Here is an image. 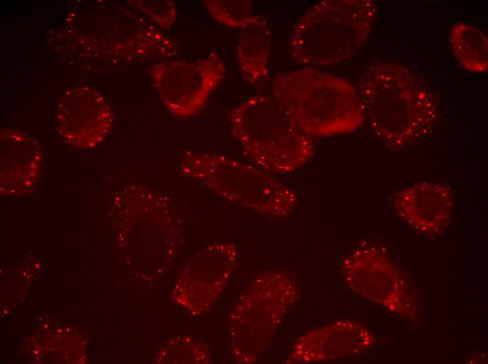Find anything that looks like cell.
Instances as JSON below:
<instances>
[{"instance_id":"8fae6325","label":"cell","mask_w":488,"mask_h":364,"mask_svg":"<svg viewBox=\"0 0 488 364\" xmlns=\"http://www.w3.org/2000/svg\"><path fill=\"white\" fill-rule=\"evenodd\" d=\"M375 342L376 337L364 325L349 319L337 320L299 337L284 363L309 364L348 358L365 352Z\"/></svg>"},{"instance_id":"e0dca14e","label":"cell","mask_w":488,"mask_h":364,"mask_svg":"<svg viewBox=\"0 0 488 364\" xmlns=\"http://www.w3.org/2000/svg\"><path fill=\"white\" fill-rule=\"evenodd\" d=\"M201 2L216 21L229 27L241 28L253 15L250 0H203Z\"/></svg>"},{"instance_id":"30bf717a","label":"cell","mask_w":488,"mask_h":364,"mask_svg":"<svg viewBox=\"0 0 488 364\" xmlns=\"http://www.w3.org/2000/svg\"><path fill=\"white\" fill-rule=\"evenodd\" d=\"M55 113L60 138L82 149L99 145L109 133L114 120L104 96L87 85L65 90L56 104Z\"/></svg>"},{"instance_id":"2e32d148","label":"cell","mask_w":488,"mask_h":364,"mask_svg":"<svg viewBox=\"0 0 488 364\" xmlns=\"http://www.w3.org/2000/svg\"><path fill=\"white\" fill-rule=\"evenodd\" d=\"M163 350L162 363H208L211 359L208 346L189 336L172 338Z\"/></svg>"},{"instance_id":"4fadbf2b","label":"cell","mask_w":488,"mask_h":364,"mask_svg":"<svg viewBox=\"0 0 488 364\" xmlns=\"http://www.w3.org/2000/svg\"><path fill=\"white\" fill-rule=\"evenodd\" d=\"M1 191L26 193L37 181L43 164L39 141L22 131L3 128L0 132Z\"/></svg>"},{"instance_id":"8992f818","label":"cell","mask_w":488,"mask_h":364,"mask_svg":"<svg viewBox=\"0 0 488 364\" xmlns=\"http://www.w3.org/2000/svg\"><path fill=\"white\" fill-rule=\"evenodd\" d=\"M300 294L296 280L282 270H265L250 282L229 316L230 348L238 363L252 364L261 358Z\"/></svg>"},{"instance_id":"ba28073f","label":"cell","mask_w":488,"mask_h":364,"mask_svg":"<svg viewBox=\"0 0 488 364\" xmlns=\"http://www.w3.org/2000/svg\"><path fill=\"white\" fill-rule=\"evenodd\" d=\"M149 75L167 110L185 119L197 115L225 80L226 69L215 52L196 61L170 60L152 65Z\"/></svg>"},{"instance_id":"5bb4252c","label":"cell","mask_w":488,"mask_h":364,"mask_svg":"<svg viewBox=\"0 0 488 364\" xmlns=\"http://www.w3.org/2000/svg\"><path fill=\"white\" fill-rule=\"evenodd\" d=\"M271 32L266 20L252 15L240 28L236 48L237 62L245 81L252 85L262 84L269 74Z\"/></svg>"},{"instance_id":"9c48e42d","label":"cell","mask_w":488,"mask_h":364,"mask_svg":"<svg viewBox=\"0 0 488 364\" xmlns=\"http://www.w3.org/2000/svg\"><path fill=\"white\" fill-rule=\"evenodd\" d=\"M237 256V247L232 243L205 246L181 270L171 298L194 314L207 312L229 280Z\"/></svg>"},{"instance_id":"52a82bcc","label":"cell","mask_w":488,"mask_h":364,"mask_svg":"<svg viewBox=\"0 0 488 364\" xmlns=\"http://www.w3.org/2000/svg\"><path fill=\"white\" fill-rule=\"evenodd\" d=\"M341 273L355 293L407 321L420 316L416 293L390 258L379 248L362 244L342 260Z\"/></svg>"},{"instance_id":"7c38bea8","label":"cell","mask_w":488,"mask_h":364,"mask_svg":"<svg viewBox=\"0 0 488 364\" xmlns=\"http://www.w3.org/2000/svg\"><path fill=\"white\" fill-rule=\"evenodd\" d=\"M393 205L399 216L414 230L435 236L448 225L454 201L446 186L420 182L398 191Z\"/></svg>"},{"instance_id":"3957f363","label":"cell","mask_w":488,"mask_h":364,"mask_svg":"<svg viewBox=\"0 0 488 364\" xmlns=\"http://www.w3.org/2000/svg\"><path fill=\"white\" fill-rule=\"evenodd\" d=\"M227 118L244 155L263 170L291 173L314 153L311 137L275 99L252 96L230 110Z\"/></svg>"},{"instance_id":"6da1fadb","label":"cell","mask_w":488,"mask_h":364,"mask_svg":"<svg viewBox=\"0 0 488 364\" xmlns=\"http://www.w3.org/2000/svg\"><path fill=\"white\" fill-rule=\"evenodd\" d=\"M358 92L370 128L386 146L397 150L430 134L439 117L431 90L408 67L375 61L358 80Z\"/></svg>"},{"instance_id":"7a4b0ae2","label":"cell","mask_w":488,"mask_h":364,"mask_svg":"<svg viewBox=\"0 0 488 364\" xmlns=\"http://www.w3.org/2000/svg\"><path fill=\"white\" fill-rule=\"evenodd\" d=\"M272 92L289 118L310 137L351 132L365 120L358 90L342 78L313 68L277 74Z\"/></svg>"},{"instance_id":"9a60e30c","label":"cell","mask_w":488,"mask_h":364,"mask_svg":"<svg viewBox=\"0 0 488 364\" xmlns=\"http://www.w3.org/2000/svg\"><path fill=\"white\" fill-rule=\"evenodd\" d=\"M449 41L454 56L466 69L475 73L487 70L488 39L481 30L466 23H455Z\"/></svg>"},{"instance_id":"5b68a950","label":"cell","mask_w":488,"mask_h":364,"mask_svg":"<svg viewBox=\"0 0 488 364\" xmlns=\"http://www.w3.org/2000/svg\"><path fill=\"white\" fill-rule=\"evenodd\" d=\"M180 169L218 196L269 218H286L298 202L297 194L269 173L226 155L187 150Z\"/></svg>"},{"instance_id":"277c9868","label":"cell","mask_w":488,"mask_h":364,"mask_svg":"<svg viewBox=\"0 0 488 364\" xmlns=\"http://www.w3.org/2000/svg\"><path fill=\"white\" fill-rule=\"evenodd\" d=\"M377 14L372 0H327L311 6L295 23L290 38L292 59L330 66L352 57L364 44Z\"/></svg>"},{"instance_id":"ac0fdd59","label":"cell","mask_w":488,"mask_h":364,"mask_svg":"<svg viewBox=\"0 0 488 364\" xmlns=\"http://www.w3.org/2000/svg\"><path fill=\"white\" fill-rule=\"evenodd\" d=\"M128 6L149 17L163 29L171 28L177 18V10L170 0H128Z\"/></svg>"}]
</instances>
